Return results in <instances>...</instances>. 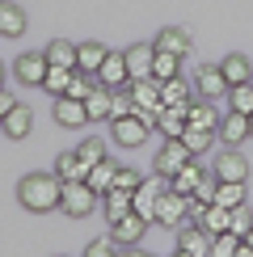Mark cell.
<instances>
[{
    "label": "cell",
    "instance_id": "6da1fadb",
    "mask_svg": "<svg viewBox=\"0 0 253 257\" xmlns=\"http://www.w3.org/2000/svg\"><path fill=\"white\" fill-rule=\"evenodd\" d=\"M59 198H63V181L55 173H30V177H21L17 181V202L26 211H55L59 207Z\"/></svg>",
    "mask_w": 253,
    "mask_h": 257
},
{
    "label": "cell",
    "instance_id": "7a4b0ae2",
    "mask_svg": "<svg viewBox=\"0 0 253 257\" xmlns=\"http://www.w3.org/2000/svg\"><path fill=\"white\" fill-rule=\"evenodd\" d=\"M161 194H169V177L165 173H152L140 181V190H131V211L135 215H144L148 223H156V202Z\"/></svg>",
    "mask_w": 253,
    "mask_h": 257
},
{
    "label": "cell",
    "instance_id": "3957f363",
    "mask_svg": "<svg viewBox=\"0 0 253 257\" xmlns=\"http://www.w3.org/2000/svg\"><path fill=\"white\" fill-rule=\"evenodd\" d=\"M97 190L89 186V181H63V198H59V211L72 219H84L93 207H97Z\"/></svg>",
    "mask_w": 253,
    "mask_h": 257
},
{
    "label": "cell",
    "instance_id": "277c9868",
    "mask_svg": "<svg viewBox=\"0 0 253 257\" xmlns=\"http://www.w3.org/2000/svg\"><path fill=\"white\" fill-rule=\"evenodd\" d=\"M156 223H165V228H182V223H190V198L177 194V190L161 194V202H156Z\"/></svg>",
    "mask_w": 253,
    "mask_h": 257
},
{
    "label": "cell",
    "instance_id": "5b68a950",
    "mask_svg": "<svg viewBox=\"0 0 253 257\" xmlns=\"http://www.w3.org/2000/svg\"><path fill=\"white\" fill-rule=\"evenodd\" d=\"M211 244H215V236H211L198 219H190V223L177 228V249H186V253H194V257H211Z\"/></svg>",
    "mask_w": 253,
    "mask_h": 257
},
{
    "label": "cell",
    "instance_id": "8992f818",
    "mask_svg": "<svg viewBox=\"0 0 253 257\" xmlns=\"http://www.w3.org/2000/svg\"><path fill=\"white\" fill-rule=\"evenodd\" d=\"M148 131H152V126H148V122H140L135 114H126V118H110V135L118 139L122 148H140L144 139H148Z\"/></svg>",
    "mask_w": 253,
    "mask_h": 257
},
{
    "label": "cell",
    "instance_id": "52a82bcc",
    "mask_svg": "<svg viewBox=\"0 0 253 257\" xmlns=\"http://www.w3.org/2000/svg\"><path fill=\"white\" fill-rule=\"evenodd\" d=\"M194 89H198V97H219V93H228L232 84H228L219 63H203V68L194 72Z\"/></svg>",
    "mask_w": 253,
    "mask_h": 257
},
{
    "label": "cell",
    "instance_id": "ba28073f",
    "mask_svg": "<svg viewBox=\"0 0 253 257\" xmlns=\"http://www.w3.org/2000/svg\"><path fill=\"white\" fill-rule=\"evenodd\" d=\"M144 232H148V219L144 215H135V211H126L122 219H114V228H110V236H114V244H140L144 240Z\"/></svg>",
    "mask_w": 253,
    "mask_h": 257
},
{
    "label": "cell",
    "instance_id": "9c48e42d",
    "mask_svg": "<svg viewBox=\"0 0 253 257\" xmlns=\"http://www.w3.org/2000/svg\"><path fill=\"white\" fill-rule=\"evenodd\" d=\"M194 156L186 148V139H165V148H161V156H156V173H165V177H173L177 169L186 165V160Z\"/></svg>",
    "mask_w": 253,
    "mask_h": 257
},
{
    "label": "cell",
    "instance_id": "30bf717a",
    "mask_svg": "<svg viewBox=\"0 0 253 257\" xmlns=\"http://www.w3.org/2000/svg\"><path fill=\"white\" fill-rule=\"evenodd\" d=\"M122 55H126V72H131V80L152 76V59H156V47H152V42H135V47H126Z\"/></svg>",
    "mask_w": 253,
    "mask_h": 257
},
{
    "label": "cell",
    "instance_id": "8fae6325",
    "mask_svg": "<svg viewBox=\"0 0 253 257\" xmlns=\"http://www.w3.org/2000/svg\"><path fill=\"white\" fill-rule=\"evenodd\" d=\"M97 84H105V89H122V84H131V72H126V55H118V51H110L97 72Z\"/></svg>",
    "mask_w": 253,
    "mask_h": 257
},
{
    "label": "cell",
    "instance_id": "7c38bea8",
    "mask_svg": "<svg viewBox=\"0 0 253 257\" xmlns=\"http://www.w3.org/2000/svg\"><path fill=\"white\" fill-rule=\"evenodd\" d=\"M47 55L42 51H30V55H17V80L21 84H38L42 89V80H47Z\"/></svg>",
    "mask_w": 253,
    "mask_h": 257
},
{
    "label": "cell",
    "instance_id": "4fadbf2b",
    "mask_svg": "<svg viewBox=\"0 0 253 257\" xmlns=\"http://www.w3.org/2000/svg\"><path fill=\"white\" fill-rule=\"evenodd\" d=\"M186 126H198V131H219V110L211 105V97H194V101H190Z\"/></svg>",
    "mask_w": 253,
    "mask_h": 257
},
{
    "label": "cell",
    "instance_id": "5bb4252c",
    "mask_svg": "<svg viewBox=\"0 0 253 257\" xmlns=\"http://www.w3.org/2000/svg\"><path fill=\"white\" fill-rule=\"evenodd\" d=\"M219 139H224V148H240L249 139V114L228 110L224 118H219Z\"/></svg>",
    "mask_w": 253,
    "mask_h": 257
},
{
    "label": "cell",
    "instance_id": "9a60e30c",
    "mask_svg": "<svg viewBox=\"0 0 253 257\" xmlns=\"http://www.w3.org/2000/svg\"><path fill=\"white\" fill-rule=\"evenodd\" d=\"M245 177H249V160L236 148H228L224 156H215V181H245Z\"/></svg>",
    "mask_w": 253,
    "mask_h": 257
},
{
    "label": "cell",
    "instance_id": "2e32d148",
    "mask_svg": "<svg viewBox=\"0 0 253 257\" xmlns=\"http://www.w3.org/2000/svg\"><path fill=\"white\" fill-rule=\"evenodd\" d=\"M126 89H131V97H135V110H161V80L156 76L131 80Z\"/></svg>",
    "mask_w": 253,
    "mask_h": 257
},
{
    "label": "cell",
    "instance_id": "e0dca14e",
    "mask_svg": "<svg viewBox=\"0 0 253 257\" xmlns=\"http://www.w3.org/2000/svg\"><path fill=\"white\" fill-rule=\"evenodd\" d=\"M203 177H207V173H203V165H198V160L190 156L186 165L177 169L173 177H169V190H177V194H186V198H190V194L198 190V181H203Z\"/></svg>",
    "mask_w": 253,
    "mask_h": 257
},
{
    "label": "cell",
    "instance_id": "ac0fdd59",
    "mask_svg": "<svg viewBox=\"0 0 253 257\" xmlns=\"http://www.w3.org/2000/svg\"><path fill=\"white\" fill-rule=\"evenodd\" d=\"M55 122H59V126H84V122H89L84 101H76V97H55Z\"/></svg>",
    "mask_w": 253,
    "mask_h": 257
},
{
    "label": "cell",
    "instance_id": "d6986e66",
    "mask_svg": "<svg viewBox=\"0 0 253 257\" xmlns=\"http://www.w3.org/2000/svg\"><path fill=\"white\" fill-rule=\"evenodd\" d=\"M30 126H34V114H30V105H13V110H9V118L0 122V131H5L9 139H26L30 135Z\"/></svg>",
    "mask_w": 253,
    "mask_h": 257
},
{
    "label": "cell",
    "instance_id": "ffe728a7",
    "mask_svg": "<svg viewBox=\"0 0 253 257\" xmlns=\"http://www.w3.org/2000/svg\"><path fill=\"white\" fill-rule=\"evenodd\" d=\"M156 131L165 139H182L186 135V110H177V105H161V114H156Z\"/></svg>",
    "mask_w": 253,
    "mask_h": 257
},
{
    "label": "cell",
    "instance_id": "44dd1931",
    "mask_svg": "<svg viewBox=\"0 0 253 257\" xmlns=\"http://www.w3.org/2000/svg\"><path fill=\"white\" fill-rule=\"evenodd\" d=\"M152 47H156V51H169V55H190V30L169 26V30H161V34H156Z\"/></svg>",
    "mask_w": 253,
    "mask_h": 257
},
{
    "label": "cell",
    "instance_id": "7402d4cb",
    "mask_svg": "<svg viewBox=\"0 0 253 257\" xmlns=\"http://www.w3.org/2000/svg\"><path fill=\"white\" fill-rule=\"evenodd\" d=\"M105 55H110V51H105L101 42H80V47H76V68L89 72V76H97L101 63H105Z\"/></svg>",
    "mask_w": 253,
    "mask_h": 257
},
{
    "label": "cell",
    "instance_id": "603a6c76",
    "mask_svg": "<svg viewBox=\"0 0 253 257\" xmlns=\"http://www.w3.org/2000/svg\"><path fill=\"white\" fill-rule=\"evenodd\" d=\"M190 89H186V80L182 76H169L161 80V105H177V110H190Z\"/></svg>",
    "mask_w": 253,
    "mask_h": 257
},
{
    "label": "cell",
    "instance_id": "cb8c5ba5",
    "mask_svg": "<svg viewBox=\"0 0 253 257\" xmlns=\"http://www.w3.org/2000/svg\"><path fill=\"white\" fill-rule=\"evenodd\" d=\"M110 101H114V89L97 84V89L89 93V101H84V110H89V122H110Z\"/></svg>",
    "mask_w": 253,
    "mask_h": 257
},
{
    "label": "cell",
    "instance_id": "d4e9b609",
    "mask_svg": "<svg viewBox=\"0 0 253 257\" xmlns=\"http://www.w3.org/2000/svg\"><path fill=\"white\" fill-rule=\"evenodd\" d=\"M219 68H224L228 84H245V80H253V63H249V55H224V59H219Z\"/></svg>",
    "mask_w": 253,
    "mask_h": 257
},
{
    "label": "cell",
    "instance_id": "484cf974",
    "mask_svg": "<svg viewBox=\"0 0 253 257\" xmlns=\"http://www.w3.org/2000/svg\"><path fill=\"white\" fill-rule=\"evenodd\" d=\"M114 177H118V165H114V160L105 156L101 165H93V169H89V177H84V181H89V186L97 190V194H105V190H114Z\"/></svg>",
    "mask_w": 253,
    "mask_h": 257
},
{
    "label": "cell",
    "instance_id": "4316f807",
    "mask_svg": "<svg viewBox=\"0 0 253 257\" xmlns=\"http://www.w3.org/2000/svg\"><path fill=\"white\" fill-rule=\"evenodd\" d=\"M198 223H203L211 236H219V232H232V211H228V207H219V202H211Z\"/></svg>",
    "mask_w": 253,
    "mask_h": 257
},
{
    "label": "cell",
    "instance_id": "83f0119b",
    "mask_svg": "<svg viewBox=\"0 0 253 257\" xmlns=\"http://www.w3.org/2000/svg\"><path fill=\"white\" fill-rule=\"evenodd\" d=\"M42 55H47L51 68H76V47H72L68 38H55L47 51H42Z\"/></svg>",
    "mask_w": 253,
    "mask_h": 257
},
{
    "label": "cell",
    "instance_id": "f1b7e54d",
    "mask_svg": "<svg viewBox=\"0 0 253 257\" xmlns=\"http://www.w3.org/2000/svg\"><path fill=\"white\" fill-rule=\"evenodd\" d=\"M21 30H26V13H21L17 5H9V0H0V34H5V38H17Z\"/></svg>",
    "mask_w": 253,
    "mask_h": 257
},
{
    "label": "cell",
    "instance_id": "f546056e",
    "mask_svg": "<svg viewBox=\"0 0 253 257\" xmlns=\"http://www.w3.org/2000/svg\"><path fill=\"white\" fill-rule=\"evenodd\" d=\"M101 202H105V215H110V223H114V219H122L126 211H131V190L114 186V190H105V194H101Z\"/></svg>",
    "mask_w": 253,
    "mask_h": 257
},
{
    "label": "cell",
    "instance_id": "4dcf8cb0",
    "mask_svg": "<svg viewBox=\"0 0 253 257\" xmlns=\"http://www.w3.org/2000/svg\"><path fill=\"white\" fill-rule=\"evenodd\" d=\"M76 156H80V165H84V177H89V169L93 165H101V160H105V144H101V139H80V148H76Z\"/></svg>",
    "mask_w": 253,
    "mask_h": 257
},
{
    "label": "cell",
    "instance_id": "1f68e13d",
    "mask_svg": "<svg viewBox=\"0 0 253 257\" xmlns=\"http://www.w3.org/2000/svg\"><path fill=\"white\" fill-rule=\"evenodd\" d=\"M228 110H236V114H253V80L232 84V89H228Z\"/></svg>",
    "mask_w": 253,
    "mask_h": 257
},
{
    "label": "cell",
    "instance_id": "d6a6232c",
    "mask_svg": "<svg viewBox=\"0 0 253 257\" xmlns=\"http://www.w3.org/2000/svg\"><path fill=\"white\" fill-rule=\"evenodd\" d=\"M215 202L219 207H240V202H245V181H219L215 186Z\"/></svg>",
    "mask_w": 253,
    "mask_h": 257
},
{
    "label": "cell",
    "instance_id": "836d02e7",
    "mask_svg": "<svg viewBox=\"0 0 253 257\" xmlns=\"http://www.w3.org/2000/svg\"><path fill=\"white\" fill-rule=\"evenodd\" d=\"M55 177H59V181H84V165H80V156H76V152L59 156V160H55Z\"/></svg>",
    "mask_w": 253,
    "mask_h": 257
},
{
    "label": "cell",
    "instance_id": "e575fe53",
    "mask_svg": "<svg viewBox=\"0 0 253 257\" xmlns=\"http://www.w3.org/2000/svg\"><path fill=\"white\" fill-rule=\"evenodd\" d=\"M177 72H182V55L156 51V59H152V76H156V80H169V76H177Z\"/></svg>",
    "mask_w": 253,
    "mask_h": 257
},
{
    "label": "cell",
    "instance_id": "d590c367",
    "mask_svg": "<svg viewBox=\"0 0 253 257\" xmlns=\"http://www.w3.org/2000/svg\"><path fill=\"white\" fill-rule=\"evenodd\" d=\"M72 72H76V68H47V80H42V89L55 93V97H63V93H68V84H72Z\"/></svg>",
    "mask_w": 253,
    "mask_h": 257
},
{
    "label": "cell",
    "instance_id": "8d00e7d4",
    "mask_svg": "<svg viewBox=\"0 0 253 257\" xmlns=\"http://www.w3.org/2000/svg\"><path fill=\"white\" fill-rule=\"evenodd\" d=\"M93 89H97V84L89 80V72H80V68H76V72H72V84H68V93H63V97H76V101H89V93H93Z\"/></svg>",
    "mask_w": 253,
    "mask_h": 257
},
{
    "label": "cell",
    "instance_id": "74e56055",
    "mask_svg": "<svg viewBox=\"0 0 253 257\" xmlns=\"http://www.w3.org/2000/svg\"><path fill=\"white\" fill-rule=\"evenodd\" d=\"M126 114H135V97H131V89H114V101H110V118H126Z\"/></svg>",
    "mask_w": 253,
    "mask_h": 257
},
{
    "label": "cell",
    "instance_id": "f35d334b",
    "mask_svg": "<svg viewBox=\"0 0 253 257\" xmlns=\"http://www.w3.org/2000/svg\"><path fill=\"white\" fill-rule=\"evenodd\" d=\"M186 148H190V152H194V156H203L207 152V148H211V139H215V131H198V126H186Z\"/></svg>",
    "mask_w": 253,
    "mask_h": 257
},
{
    "label": "cell",
    "instance_id": "ab89813d",
    "mask_svg": "<svg viewBox=\"0 0 253 257\" xmlns=\"http://www.w3.org/2000/svg\"><path fill=\"white\" fill-rule=\"evenodd\" d=\"M240 240H245V236H236V232H219L215 244H211V257H236Z\"/></svg>",
    "mask_w": 253,
    "mask_h": 257
},
{
    "label": "cell",
    "instance_id": "60d3db41",
    "mask_svg": "<svg viewBox=\"0 0 253 257\" xmlns=\"http://www.w3.org/2000/svg\"><path fill=\"white\" fill-rule=\"evenodd\" d=\"M118 253H122V244H114V236H101L84 249V257H118Z\"/></svg>",
    "mask_w": 253,
    "mask_h": 257
},
{
    "label": "cell",
    "instance_id": "b9f144b4",
    "mask_svg": "<svg viewBox=\"0 0 253 257\" xmlns=\"http://www.w3.org/2000/svg\"><path fill=\"white\" fill-rule=\"evenodd\" d=\"M215 186H219V181H215V173H211V177H203V181H198V190H194L190 198H194V202H203V207H211V202H215Z\"/></svg>",
    "mask_w": 253,
    "mask_h": 257
},
{
    "label": "cell",
    "instance_id": "7bdbcfd3",
    "mask_svg": "<svg viewBox=\"0 0 253 257\" xmlns=\"http://www.w3.org/2000/svg\"><path fill=\"white\" fill-rule=\"evenodd\" d=\"M249 228H253V215H249V207H245V202H240V207H232V232H236V236H245Z\"/></svg>",
    "mask_w": 253,
    "mask_h": 257
},
{
    "label": "cell",
    "instance_id": "ee69618b",
    "mask_svg": "<svg viewBox=\"0 0 253 257\" xmlns=\"http://www.w3.org/2000/svg\"><path fill=\"white\" fill-rule=\"evenodd\" d=\"M140 173H135V169H118V177H114V186H118V190H140Z\"/></svg>",
    "mask_w": 253,
    "mask_h": 257
},
{
    "label": "cell",
    "instance_id": "f6af8a7d",
    "mask_svg": "<svg viewBox=\"0 0 253 257\" xmlns=\"http://www.w3.org/2000/svg\"><path fill=\"white\" fill-rule=\"evenodd\" d=\"M13 105H17V97H13L9 89H0V122L9 118V110H13Z\"/></svg>",
    "mask_w": 253,
    "mask_h": 257
},
{
    "label": "cell",
    "instance_id": "bcb514c9",
    "mask_svg": "<svg viewBox=\"0 0 253 257\" xmlns=\"http://www.w3.org/2000/svg\"><path fill=\"white\" fill-rule=\"evenodd\" d=\"M118 257H148V253H144V249H140V244H126V249H122V253H118Z\"/></svg>",
    "mask_w": 253,
    "mask_h": 257
},
{
    "label": "cell",
    "instance_id": "7dc6e473",
    "mask_svg": "<svg viewBox=\"0 0 253 257\" xmlns=\"http://www.w3.org/2000/svg\"><path fill=\"white\" fill-rule=\"evenodd\" d=\"M236 257H253V244H249V240H240V249H236Z\"/></svg>",
    "mask_w": 253,
    "mask_h": 257
},
{
    "label": "cell",
    "instance_id": "c3c4849f",
    "mask_svg": "<svg viewBox=\"0 0 253 257\" xmlns=\"http://www.w3.org/2000/svg\"><path fill=\"white\" fill-rule=\"evenodd\" d=\"M177 257H194V253H186V249H177Z\"/></svg>",
    "mask_w": 253,
    "mask_h": 257
},
{
    "label": "cell",
    "instance_id": "681fc988",
    "mask_svg": "<svg viewBox=\"0 0 253 257\" xmlns=\"http://www.w3.org/2000/svg\"><path fill=\"white\" fill-rule=\"evenodd\" d=\"M245 240H249V244H253V228H249V232H245Z\"/></svg>",
    "mask_w": 253,
    "mask_h": 257
},
{
    "label": "cell",
    "instance_id": "f907efd6",
    "mask_svg": "<svg viewBox=\"0 0 253 257\" xmlns=\"http://www.w3.org/2000/svg\"><path fill=\"white\" fill-rule=\"evenodd\" d=\"M0 84H5V63H0Z\"/></svg>",
    "mask_w": 253,
    "mask_h": 257
},
{
    "label": "cell",
    "instance_id": "816d5d0a",
    "mask_svg": "<svg viewBox=\"0 0 253 257\" xmlns=\"http://www.w3.org/2000/svg\"><path fill=\"white\" fill-rule=\"evenodd\" d=\"M249 135H253V114H249Z\"/></svg>",
    "mask_w": 253,
    "mask_h": 257
}]
</instances>
